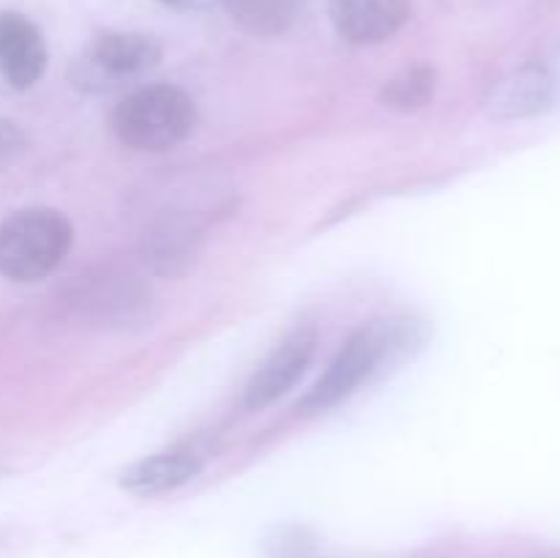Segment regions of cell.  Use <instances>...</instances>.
<instances>
[{
  "label": "cell",
  "instance_id": "6da1fadb",
  "mask_svg": "<svg viewBox=\"0 0 560 558\" xmlns=\"http://www.w3.org/2000/svg\"><path fill=\"white\" fill-rule=\"evenodd\" d=\"M427 339H430V328L416 317H386V321L364 323L345 339L342 348L328 361L326 372L299 399V410L304 416H315L337 408L361 386L386 375L392 367L413 359L424 348Z\"/></svg>",
  "mask_w": 560,
  "mask_h": 558
},
{
  "label": "cell",
  "instance_id": "7a4b0ae2",
  "mask_svg": "<svg viewBox=\"0 0 560 558\" xmlns=\"http://www.w3.org/2000/svg\"><path fill=\"white\" fill-rule=\"evenodd\" d=\"M195 126V98L170 82L131 88L109 115V129L120 146L145 153H162L180 146Z\"/></svg>",
  "mask_w": 560,
  "mask_h": 558
},
{
  "label": "cell",
  "instance_id": "3957f363",
  "mask_svg": "<svg viewBox=\"0 0 560 558\" xmlns=\"http://www.w3.org/2000/svg\"><path fill=\"white\" fill-rule=\"evenodd\" d=\"M74 244V228L58 208L27 206L0 222V277L31 284L47 279Z\"/></svg>",
  "mask_w": 560,
  "mask_h": 558
},
{
  "label": "cell",
  "instance_id": "277c9868",
  "mask_svg": "<svg viewBox=\"0 0 560 558\" xmlns=\"http://www.w3.org/2000/svg\"><path fill=\"white\" fill-rule=\"evenodd\" d=\"M162 63V44L148 33L107 31L71 60L69 82L91 96L135 88Z\"/></svg>",
  "mask_w": 560,
  "mask_h": 558
},
{
  "label": "cell",
  "instance_id": "5b68a950",
  "mask_svg": "<svg viewBox=\"0 0 560 558\" xmlns=\"http://www.w3.org/2000/svg\"><path fill=\"white\" fill-rule=\"evenodd\" d=\"M317 350L315 326H299L290 332L255 370L244 388L246 410H266L277 399H282L295 383L310 370Z\"/></svg>",
  "mask_w": 560,
  "mask_h": 558
},
{
  "label": "cell",
  "instance_id": "8992f818",
  "mask_svg": "<svg viewBox=\"0 0 560 558\" xmlns=\"http://www.w3.org/2000/svg\"><path fill=\"white\" fill-rule=\"evenodd\" d=\"M556 98L558 82L552 71L539 63H528L509 71L503 80L490 88V93L485 96V113L498 124L528 120L545 115L556 104Z\"/></svg>",
  "mask_w": 560,
  "mask_h": 558
},
{
  "label": "cell",
  "instance_id": "52a82bcc",
  "mask_svg": "<svg viewBox=\"0 0 560 558\" xmlns=\"http://www.w3.org/2000/svg\"><path fill=\"white\" fill-rule=\"evenodd\" d=\"M202 228L189 213H164L142 235V260L156 277L178 279L195 268Z\"/></svg>",
  "mask_w": 560,
  "mask_h": 558
},
{
  "label": "cell",
  "instance_id": "ba28073f",
  "mask_svg": "<svg viewBox=\"0 0 560 558\" xmlns=\"http://www.w3.org/2000/svg\"><path fill=\"white\" fill-rule=\"evenodd\" d=\"M47 44L36 22L20 11L0 9V80L14 91H27L47 71Z\"/></svg>",
  "mask_w": 560,
  "mask_h": 558
},
{
  "label": "cell",
  "instance_id": "9c48e42d",
  "mask_svg": "<svg viewBox=\"0 0 560 558\" xmlns=\"http://www.w3.org/2000/svg\"><path fill=\"white\" fill-rule=\"evenodd\" d=\"M413 14V0H331V22L350 44H381L397 36Z\"/></svg>",
  "mask_w": 560,
  "mask_h": 558
},
{
  "label": "cell",
  "instance_id": "30bf717a",
  "mask_svg": "<svg viewBox=\"0 0 560 558\" xmlns=\"http://www.w3.org/2000/svg\"><path fill=\"white\" fill-rule=\"evenodd\" d=\"M200 470L202 454H197L195 449L175 446L156 454H148V457H140L137 463H131L129 468H124L118 485L129 496L159 498L189 485L191 479L200 476Z\"/></svg>",
  "mask_w": 560,
  "mask_h": 558
},
{
  "label": "cell",
  "instance_id": "8fae6325",
  "mask_svg": "<svg viewBox=\"0 0 560 558\" xmlns=\"http://www.w3.org/2000/svg\"><path fill=\"white\" fill-rule=\"evenodd\" d=\"M244 33L273 38L288 33L304 11V0H217Z\"/></svg>",
  "mask_w": 560,
  "mask_h": 558
},
{
  "label": "cell",
  "instance_id": "7c38bea8",
  "mask_svg": "<svg viewBox=\"0 0 560 558\" xmlns=\"http://www.w3.org/2000/svg\"><path fill=\"white\" fill-rule=\"evenodd\" d=\"M438 88V71L432 66H410L402 74L388 80L381 91V102L388 109H399V113H413V109L427 107L435 96Z\"/></svg>",
  "mask_w": 560,
  "mask_h": 558
},
{
  "label": "cell",
  "instance_id": "4fadbf2b",
  "mask_svg": "<svg viewBox=\"0 0 560 558\" xmlns=\"http://www.w3.org/2000/svg\"><path fill=\"white\" fill-rule=\"evenodd\" d=\"M25 131H22L14 120L0 118V173H5V170L25 153Z\"/></svg>",
  "mask_w": 560,
  "mask_h": 558
},
{
  "label": "cell",
  "instance_id": "5bb4252c",
  "mask_svg": "<svg viewBox=\"0 0 560 558\" xmlns=\"http://www.w3.org/2000/svg\"><path fill=\"white\" fill-rule=\"evenodd\" d=\"M162 5L175 11H197V9H206V5L217 3V0H159Z\"/></svg>",
  "mask_w": 560,
  "mask_h": 558
},
{
  "label": "cell",
  "instance_id": "9a60e30c",
  "mask_svg": "<svg viewBox=\"0 0 560 558\" xmlns=\"http://www.w3.org/2000/svg\"><path fill=\"white\" fill-rule=\"evenodd\" d=\"M534 558H560V550H545V553H539V556H534Z\"/></svg>",
  "mask_w": 560,
  "mask_h": 558
},
{
  "label": "cell",
  "instance_id": "2e32d148",
  "mask_svg": "<svg viewBox=\"0 0 560 558\" xmlns=\"http://www.w3.org/2000/svg\"><path fill=\"white\" fill-rule=\"evenodd\" d=\"M3 474H5V470H3V465H0V479H3Z\"/></svg>",
  "mask_w": 560,
  "mask_h": 558
}]
</instances>
